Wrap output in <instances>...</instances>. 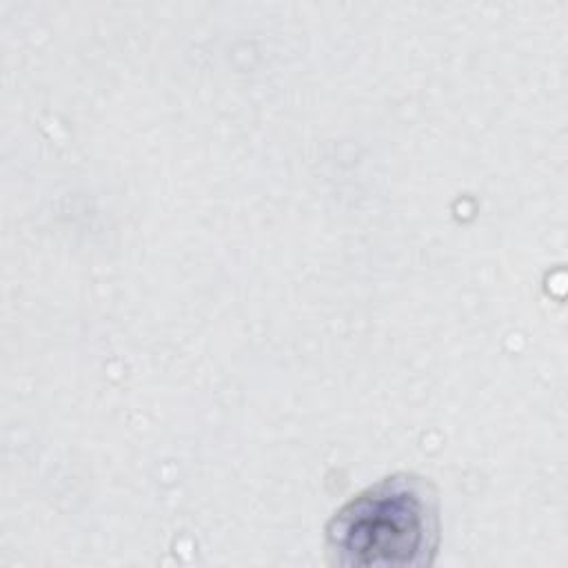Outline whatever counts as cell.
<instances>
[{"mask_svg": "<svg viewBox=\"0 0 568 568\" xmlns=\"http://www.w3.org/2000/svg\"><path fill=\"white\" fill-rule=\"evenodd\" d=\"M437 541V493L415 473H395L375 481L326 524V552L337 566H428Z\"/></svg>", "mask_w": 568, "mask_h": 568, "instance_id": "1", "label": "cell"}]
</instances>
